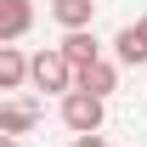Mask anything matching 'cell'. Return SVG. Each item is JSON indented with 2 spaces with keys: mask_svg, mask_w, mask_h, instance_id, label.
<instances>
[{
  "mask_svg": "<svg viewBox=\"0 0 147 147\" xmlns=\"http://www.w3.org/2000/svg\"><path fill=\"white\" fill-rule=\"evenodd\" d=\"M74 147H108V142H102V130H85V136H74Z\"/></svg>",
  "mask_w": 147,
  "mask_h": 147,
  "instance_id": "30bf717a",
  "label": "cell"
},
{
  "mask_svg": "<svg viewBox=\"0 0 147 147\" xmlns=\"http://www.w3.org/2000/svg\"><path fill=\"white\" fill-rule=\"evenodd\" d=\"M74 91H91L108 102L113 91H119V68H113L108 57H96V62H85V68H74Z\"/></svg>",
  "mask_w": 147,
  "mask_h": 147,
  "instance_id": "3957f363",
  "label": "cell"
},
{
  "mask_svg": "<svg viewBox=\"0 0 147 147\" xmlns=\"http://www.w3.org/2000/svg\"><path fill=\"white\" fill-rule=\"evenodd\" d=\"M113 57L130 62V68H142V62H147V34L136 28V23H125V28L113 34Z\"/></svg>",
  "mask_w": 147,
  "mask_h": 147,
  "instance_id": "52a82bcc",
  "label": "cell"
},
{
  "mask_svg": "<svg viewBox=\"0 0 147 147\" xmlns=\"http://www.w3.org/2000/svg\"><path fill=\"white\" fill-rule=\"evenodd\" d=\"M0 147H23V142H17V136H0Z\"/></svg>",
  "mask_w": 147,
  "mask_h": 147,
  "instance_id": "8fae6325",
  "label": "cell"
},
{
  "mask_svg": "<svg viewBox=\"0 0 147 147\" xmlns=\"http://www.w3.org/2000/svg\"><path fill=\"white\" fill-rule=\"evenodd\" d=\"M102 119H108V102L91 91H68L62 96V125L74 130V136H85V130H102Z\"/></svg>",
  "mask_w": 147,
  "mask_h": 147,
  "instance_id": "7a4b0ae2",
  "label": "cell"
},
{
  "mask_svg": "<svg viewBox=\"0 0 147 147\" xmlns=\"http://www.w3.org/2000/svg\"><path fill=\"white\" fill-rule=\"evenodd\" d=\"M28 85H34V91H51V96H68V91H74V68H68V57L57 51V45L34 51V57H28Z\"/></svg>",
  "mask_w": 147,
  "mask_h": 147,
  "instance_id": "6da1fadb",
  "label": "cell"
},
{
  "mask_svg": "<svg viewBox=\"0 0 147 147\" xmlns=\"http://www.w3.org/2000/svg\"><path fill=\"white\" fill-rule=\"evenodd\" d=\"M136 28H142V34H147V17H136Z\"/></svg>",
  "mask_w": 147,
  "mask_h": 147,
  "instance_id": "7c38bea8",
  "label": "cell"
},
{
  "mask_svg": "<svg viewBox=\"0 0 147 147\" xmlns=\"http://www.w3.org/2000/svg\"><path fill=\"white\" fill-rule=\"evenodd\" d=\"M51 17L62 28H91L96 23V0H51Z\"/></svg>",
  "mask_w": 147,
  "mask_h": 147,
  "instance_id": "9c48e42d",
  "label": "cell"
},
{
  "mask_svg": "<svg viewBox=\"0 0 147 147\" xmlns=\"http://www.w3.org/2000/svg\"><path fill=\"white\" fill-rule=\"evenodd\" d=\"M34 125H40L34 102H0V136H28Z\"/></svg>",
  "mask_w": 147,
  "mask_h": 147,
  "instance_id": "8992f818",
  "label": "cell"
},
{
  "mask_svg": "<svg viewBox=\"0 0 147 147\" xmlns=\"http://www.w3.org/2000/svg\"><path fill=\"white\" fill-rule=\"evenodd\" d=\"M34 28V0H0V45H11Z\"/></svg>",
  "mask_w": 147,
  "mask_h": 147,
  "instance_id": "277c9868",
  "label": "cell"
},
{
  "mask_svg": "<svg viewBox=\"0 0 147 147\" xmlns=\"http://www.w3.org/2000/svg\"><path fill=\"white\" fill-rule=\"evenodd\" d=\"M28 85V57L17 45H0V91H23Z\"/></svg>",
  "mask_w": 147,
  "mask_h": 147,
  "instance_id": "ba28073f",
  "label": "cell"
},
{
  "mask_svg": "<svg viewBox=\"0 0 147 147\" xmlns=\"http://www.w3.org/2000/svg\"><path fill=\"white\" fill-rule=\"evenodd\" d=\"M57 51L68 57V68H85V62H96V57H102V45H96V34H91V28H68Z\"/></svg>",
  "mask_w": 147,
  "mask_h": 147,
  "instance_id": "5b68a950",
  "label": "cell"
}]
</instances>
